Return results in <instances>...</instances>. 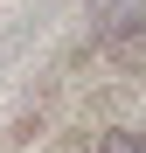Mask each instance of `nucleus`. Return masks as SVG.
Masks as SVG:
<instances>
[{"mask_svg":"<svg viewBox=\"0 0 146 153\" xmlns=\"http://www.w3.org/2000/svg\"><path fill=\"white\" fill-rule=\"evenodd\" d=\"M97 153H146V132H104Z\"/></svg>","mask_w":146,"mask_h":153,"instance_id":"nucleus-1","label":"nucleus"}]
</instances>
